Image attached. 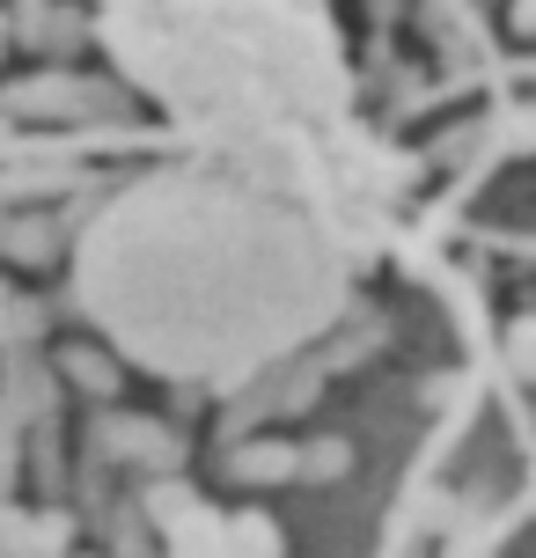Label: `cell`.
<instances>
[{
    "label": "cell",
    "instance_id": "8fae6325",
    "mask_svg": "<svg viewBox=\"0 0 536 558\" xmlns=\"http://www.w3.org/2000/svg\"><path fill=\"white\" fill-rule=\"evenodd\" d=\"M45 15H52V8H45V0H23V8H15V23H23L29 37H37V29H45ZM15 23H8V29H15Z\"/></svg>",
    "mask_w": 536,
    "mask_h": 558
},
{
    "label": "cell",
    "instance_id": "9c48e42d",
    "mask_svg": "<svg viewBox=\"0 0 536 558\" xmlns=\"http://www.w3.org/2000/svg\"><path fill=\"white\" fill-rule=\"evenodd\" d=\"M508 361H514V375L529 383V367H536V324H529V316H522V324L508 331Z\"/></svg>",
    "mask_w": 536,
    "mask_h": 558
},
{
    "label": "cell",
    "instance_id": "52a82bcc",
    "mask_svg": "<svg viewBox=\"0 0 536 558\" xmlns=\"http://www.w3.org/2000/svg\"><path fill=\"white\" fill-rule=\"evenodd\" d=\"M147 514H155L162 530H176L184 514H198V500L184 493V485H155V493H147Z\"/></svg>",
    "mask_w": 536,
    "mask_h": 558
},
{
    "label": "cell",
    "instance_id": "8992f818",
    "mask_svg": "<svg viewBox=\"0 0 536 558\" xmlns=\"http://www.w3.org/2000/svg\"><path fill=\"white\" fill-rule=\"evenodd\" d=\"M345 463H353V448L345 441H316V448H294V477H309V485H339Z\"/></svg>",
    "mask_w": 536,
    "mask_h": 558
},
{
    "label": "cell",
    "instance_id": "4fadbf2b",
    "mask_svg": "<svg viewBox=\"0 0 536 558\" xmlns=\"http://www.w3.org/2000/svg\"><path fill=\"white\" fill-rule=\"evenodd\" d=\"M8 37H15V29H8V8H0V59H8Z\"/></svg>",
    "mask_w": 536,
    "mask_h": 558
},
{
    "label": "cell",
    "instance_id": "30bf717a",
    "mask_svg": "<svg viewBox=\"0 0 536 558\" xmlns=\"http://www.w3.org/2000/svg\"><path fill=\"white\" fill-rule=\"evenodd\" d=\"M508 29H514V37H529V29H536V0H508Z\"/></svg>",
    "mask_w": 536,
    "mask_h": 558
},
{
    "label": "cell",
    "instance_id": "5bb4252c",
    "mask_svg": "<svg viewBox=\"0 0 536 558\" xmlns=\"http://www.w3.org/2000/svg\"><path fill=\"white\" fill-rule=\"evenodd\" d=\"M0 345H8V294H0Z\"/></svg>",
    "mask_w": 536,
    "mask_h": 558
},
{
    "label": "cell",
    "instance_id": "3957f363",
    "mask_svg": "<svg viewBox=\"0 0 536 558\" xmlns=\"http://www.w3.org/2000/svg\"><path fill=\"white\" fill-rule=\"evenodd\" d=\"M228 477L235 485H287L294 477V448L287 441H243L228 456Z\"/></svg>",
    "mask_w": 536,
    "mask_h": 558
},
{
    "label": "cell",
    "instance_id": "7c38bea8",
    "mask_svg": "<svg viewBox=\"0 0 536 558\" xmlns=\"http://www.w3.org/2000/svg\"><path fill=\"white\" fill-rule=\"evenodd\" d=\"M0 477H15V434L0 426Z\"/></svg>",
    "mask_w": 536,
    "mask_h": 558
},
{
    "label": "cell",
    "instance_id": "ba28073f",
    "mask_svg": "<svg viewBox=\"0 0 536 558\" xmlns=\"http://www.w3.org/2000/svg\"><path fill=\"white\" fill-rule=\"evenodd\" d=\"M37 331H45V308L37 302H8V345H29Z\"/></svg>",
    "mask_w": 536,
    "mask_h": 558
},
{
    "label": "cell",
    "instance_id": "5b68a950",
    "mask_svg": "<svg viewBox=\"0 0 536 558\" xmlns=\"http://www.w3.org/2000/svg\"><path fill=\"white\" fill-rule=\"evenodd\" d=\"M59 375L88 397H118V367H111V353H96V345H66V353H59Z\"/></svg>",
    "mask_w": 536,
    "mask_h": 558
},
{
    "label": "cell",
    "instance_id": "277c9868",
    "mask_svg": "<svg viewBox=\"0 0 536 558\" xmlns=\"http://www.w3.org/2000/svg\"><path fill=\"white\" fill-rule=\"evenodd\" d=\"M221 558H280L272 514H235V522H221Z\"/></svg>",
    "mask_w": 536,
    "mask_h": 558
},
{
    "label": "cell",
    "instance_id": "6da1fadb",
    "mask_svg": "<svg viewBox=\"0 0 536 558\" xmlns=\"http://www.w3.org/2000/svg\"><path fill=\"white\" fill-rule=\"evenodd\" d=\"M103 448L111 456H141L147 471H170L176 463V441L162 426H147V418H103Z\"/></svg>",
    "mask_w": 536,
    "mask_h": 558
},
{
    "label": "cell",
    "instance_id": "7a4b0ae2",
    "mask_svg": "<svg viewBox=\"0 0 536 558\" xmlns=\"http://www.w3.org/2000/svg\"><path fill=\"white\" fill-rule=\"evenodd\" d=\"M0 251L37 272V265L59 257V221H45V214H15V221H0Z\"/></svg>",
    "mask_w": 536,
    "mask_h": 558
}]
</instances>
